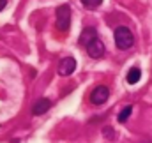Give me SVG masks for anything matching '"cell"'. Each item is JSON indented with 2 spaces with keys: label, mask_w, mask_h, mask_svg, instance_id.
Returning <instances> with one entry per match:
<instances>
[{
  "label": "cell",
  "mask_w": 152,
  "mask_h": 143,
  "mask_svg": "<svg viewBox=\"0 0 152 143\" xmlns=\"http://www.w3.org/2000/svg\"><path fill=\"white\" fill-rule=\"evenodd\" d=\"M140 78H142V71H140V67H138V66L131 67V69L127 71V76H126V80H127V83H129V85L138 83V81H140Z\"/></svg>",
  "instance_id": "obj_8"
},
{
  "label": "cell",
  "mask_w": 152,
  "mask_h": 143,
  "mask_svg": "<svg viewBox=\"0 0 152 143\" xmlns=\"http://www.w3.org/2000/svg\"><path fill=\"white\" fill-rule=\"evenodd\" d=\"M103 133H104V138H115V134H113L115 131L112 129V127H104Z\"/></svg>",
  "instance_id": "obj_11"
},
{
  "label": "cell",
  "mask_w": 152,
  "mask_h": 143,
  "mask_svg": "<svg viewBox=\"0 0 152 143\" xmlns=\"http://www.w3.org/2000/svg\"><path fill=\"white\" fill-rule=\"evenodd\" d=\"M108 97H110V88L104 87V85H99V87H96V88L92 90V94H90V103H92V104H103V103H106Z\"/></svg>",
  "instance_id": "obj_3"
},
{
  "label": "cell",
  "mask_w": 152,
  "mask_h": 143,
  "mask_svg": "<svg viewBox=\"0 0 152 143\" xmlns=\"http://www.w3.org/2000/svg\"><path fill=\"white\" fill-rule=\"evenodd\" d=\"M94 39H97V30H96L94 27H87V28L81 32V36H80V39H78V42H80V46L87 48Z\"/></svg>",
  "instance_id": "obj_6"
},
{
  "label": "cell",
  "mask_w": 152,
  "mask_h": 143,
  "mask_svg": "<svg viewBox=\"0 0 152 143\" xmlns=\"http://www.w3.org/2000/svg\"><path fill=\"white\" fill-rule=\"evenodd\" d=\"M101 4H103V0H81V5H83L85 9H88V11L97 9Z\"/></svg>",
  "instance_id": "obj_9"
},
{
  "label": "cell",
  "mask_w": 152,
  "mask_h": 143,
  "mask_svg": "<svg viewBox=\"0 0 152 143\" xmlns=\"http://www.w3.org/2000/svg\"><path fill=\"white\" fill-rule=\"evenodd\" d=\"M87 53H88V57H92V58H101V57L104 55V44H103V41H101V39H94V41L87 46Z\"/></svg>",
  "instance_id": "obj_4"
},
{
  "label": "cell",
  "mask_w": 152,
  "mask_h": 143,
  "mask_svg": "<svg viewBox=\"0 0 152 143\" xmlns=\"http://www.w3.org/2000/svg\"><path fill=\"white\" fill-rule=\"evenodd\" d=\"M50 108H51V101H50V99H39L37 103L34 104L32 113H34V115H42V113H46Z\"/></svg>",
  "instance_id": "obj_7"
},
{
  "label": "cell",
  "mask_w": 152,
  "mask_h": 143,
  "mask_svg": "<svg viewBox=\"0 0 152 143\" xmlns=\"http://www.w3.org/2000/svg\"><path fill=\"white\" fill-rule=\"evenodd\" d=\"M57 20H55V27L58 32H67L71 27V7L69 5H58L57 11Z\"/></svg>",
  "instance_id": "obj_2"
},
{
  "label": "cell",
  "mask_w": 152,
  "mask_h": 143,
  "mask_svg": "<svg viewBox=\"0 0 152 143\" xmlns=\"http://www.w3.org/2000/svg\"><path fill=\"white\" fill-rule=\"evenodd\" d=\"M75 69H76V60L73 57H66L58 64V74L60 76H69V74L75 72Z\"/></svg>",
  "instance_id": "obj_5"
},
{
  "label": "cell",
  "mask_w": 152,
  "mask_h": 143,
  "mask_svg": "<svg viewBox=\"0 0 152 143\" xmlns=\"http://www.w3.org/2000/svg\"><path fill=\"white\" fill-rule=\"evenodd\" d=\"M115 44L118 50H129L134 44V36L127 27H117L115 28Z\"/></svg>",
  "instance_id": "obj_1"
},
{
  "label": "cell",
  "mask_w": 152,
  "mask_h": 143,
  "mask_svg": "<svg viewBox=\"0 0 152 143\" xmlns=\"http://www.w3.org/2000/svg\"><path fill=\"white\" fill-rule=\"evenodd\" d=\"M5 5H7V0H0V11H4Z\"/></svg>",
  "instance_id": "obj_12"
},
{
  "label": "cell",
  "mask_w": 152,
  "mask_h": 143,
  "mask_svg": "<svg viewBox=\"0 0 152 143\" xmlns=\"http://www.w3.org/2000/svg\"><path fill=\"white\" fill-rule=\"evenodd\" d=\"M131 111H133V106H126V108H124V109H122V111L118 113V122H122V124H124V122H126V120L129 118Z\"/></svg>",
  "instance_id": "obj_10"
}]
</instances>
